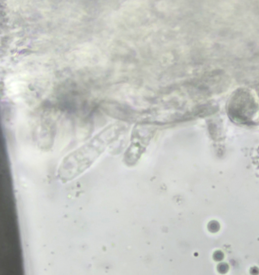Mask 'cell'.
<instances>
[{"label": "cell", "instance_id": "3", "mask_svg": "<svg viewBox=\"0 0 259 275\" xmlns=\"http://www.w3.org/2000/svg\"><path fill=\"white\" fill-rule=\"evenodd\" d=\"M219 224L218 222L215 221H212L210 222L208 225V228L211 232H216L219 229Z\"/></svg>", "mask_w": 259, "mask_h": 275}, {"label": "cell", "instance_id": "1", "mask_svg": "<svg viewBox=\"0 0 259 275\" xmlns=\"http://www.w3.org/2000/svg\"><path fill=\"white\" fill-rule=\"evenodd\" d=\"M114 132L113 126L106 128L65 156L58 170L60 180L66 183L89 169L113 139Z\"/></svg>", "mask_w": 259, "mask_h": 275}, {"label": "cell", "instance_id": "4", "mask_svg": "<svg viewBox=\"0 0 259 275\" xmlns=\"http://www.w3.org/2000/svg\"><path fill=\"white\" fill-rule=\"evenodd\" d=\"M223 257V254L220 251L215 252L213 255L214 259L217 260H221Z\"/></svg>", "mask_w": 259, "mask_h": 275}, {"label": "cell", "instance_id": "2", "mask_svg": "<svg viewBox=\"0 0 259 275\" xmlns=\"http://www.w3.org/2000/svg\"><path fill=\"white\" fill-rule=\"evenodd\" d=\"M258 110V105L247 89H239L230 97L227 106L230 118L234 122L242 124L252 122Z\"/></svg>", "mask_w": 259, "mask_h": 275}, {"label": "cell", "instance_id": "5", "mask_svg": "<svg viewBox=\"0 0 259 275\" xmlns=\"http://www.w3.org/2000/svg\"><path fill=\"white\" fill-rule=\"evenodd\" d=\"M227 267H228L227 264H225L224 263H222L218 266V270L220 271V272H223L227 270Z\"/></svg>", "mask_w": 259, "mask_h": 275}]
</instances>
